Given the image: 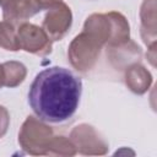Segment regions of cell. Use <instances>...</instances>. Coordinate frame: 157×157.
I'll use <instances>...</instances> for the list:
<instances>
[{"label":"cell","instance_id":"4fadbf2b","mask_svg":"<svg viewBox=\"0 0 157 157\" xmlns=\"http://www.w3.org/2000/svg\"><path fill=\"white\" fill-rule=\"evenodd\" d=\"M77 153L75 145L70 140V137L65 136H55L53 137L47 156H75Z\"/></svg>","mask_w":157,"mask_h":157},{"label":"cell","instance_id":"3957f363","mask_svg":"<svg viewBox=\"0 0 157 157\" xmlns=\"http://www.w3.org/2000/svg\"><path fill=\"white\" fill-rule=\"evenodd\" d=\"M53 137L54 131L45 121L34 117H27L18 132V144L28 155L47 156Z\"/></svg>","mask_w":157,"mask_h":157},{"label":"cell","instance_id":"9c48e42d","mask_svg":"<svg viewBox=\"0 0 157 157\" xmlns=\"http://www.w3.org/2000/svg\"><path fill=\"white\" fill-rule=\"evenodd\" d=\"M107 54L110 59L112 65L115 69H123L132 63L140 61L142 52H141V48L134 40L130 39L121 45L108 48Z\"/></svg>","mask_w":157,"mask_h":157},{"label":"cell","instance_id":"277c9868","mask_svg":"<svg viewBox=\"0 0 157 157\" xmlns=\"http://www.w3.org/2000/svg\"><path fill=\"white\" fill-rule=\"evenodd\" d=\"M45 16L42 28L54 40H61L71 28L72 12L63 0H45Z\"/></svg>","mask_w":157,"mask_h":157},{"label":"cell","instance_id":"5bb4252c","mask_svg":"<svg viewBox=\"0 0 157 157\" xmlns=\"http://www.w3.org/2000/svg\"><path fill=\"white\" fill-rule=\"evenodd\" d=\"M10 126V113L9 110L0 105V139L4 137Z\"/></svg>","mask_w":157,"mask_h":157},{"label":"cell","instance_id":"9a60e30c","mask_svg":"<svg viewBox=\"0 0 157 157\" xmlns=\"http://www.w3.org/2000/svg\"><path fill=\"white\" fill-rule=\"evenodd\" d=\"M4 86V69L2 64H0V88Z\"/></svg>","mask_w":157,"mask_h":157},{"label":"cell","instance_id":"7a4b0ae2","mask_svg":"<svg viewBox=\"0 0 157 157\" xmlns=\"http://www.w3.org/2000/svg\"><path fill=\"white\" fill-rule=\"evenodd\" d=\"M129 39L130 26L123 13H92L86 18L82 32L71 40L67 58L76 71L86 74L94 67L103 47H118Z\"/></svg>","mask_w":157,"mask_h":157},{"label":"cell","instance_id":"8fae6325","mask_svg":"<svg viewBox=\"0 0 157 157\" xmlns=\"http://www.w3.org/2000/svg\"><path fill=\"white\" fill-rule=\"evenodd\" d=\"M4 69V86L5 87H16L21 85L26 76H27V69L26 66L20 61H6L2 64Z\"/></svg>","mask_w":157,"mask_h":157},{"label":"cell","instance_id":"ba28073f","mask_svg":"<svg viewBox=\"0 0 157 157\" xmlns=\"http://www.w3.org/2000/svg\"><path fill=\"white\" fill-rule=\"evenodd\" d=\"M124 72V81L126 87L135 94H144L152 85L151 72L140 64V61L128 65Z\"/></svg>","mask_w":157,"mask_h":157},{"label":"cell","instance_id":"5b68a950","mask_svg":"<svg viewBox=\"0 0 157 157\" xmlns=\"http://www.w3.org/2000/svg\"><path fill=\"white\" fill-rule=\"evenodd\" d=\"M17 37L20 42V49L27 53L47 56L52 53L53 40L45 33V31L33 23L22 22L17 26Z\"/></svg>","mask_w":157,"mask_h":157},{"label":"cell","instance_id":"8992f818","mask_svg":"<svg viewBox=\"0 0 157 157\" xmlns=\"http://www.w3.org/2000/svg\"><path fill=\"white\" fill-rule=\"evenodd\" d=\"M70 140L75 145L76 151L85 156H103L109 150L107 141L88 124L75 126L70 132Z\"/></svg>","mask_w":157,"mask_h":157},{"label":"cell","instance_id":"52a82bcc","mask_svg":"<svg viewBox=\"0 0 157 157\" xmlns=\"http://www.w3.org/2000/svg\"><path fill=\"white\" fill-rule=\"evenodd\" d=\"M45 0H0L4 20L18 26L45 9Z\"/></svg>","mask_w":157,"mask_h":157},{"label":"cell","instance_id":"30bf717a","mask_svg":"<svg viewBox=\"0 0 157 157\" xmlns=\"http://www.w3.org/2000/svg\"><path fill=\"white\" fill-rule=\"evenodd\" d=\"M156 1L144 0L140 10L141 37L147 47L156 44Z\"/></svg>","mask_w":157,"mask_h":157},{"label":"cell","instance_id":"6da1fadb","mask_svg":"<svg viewBox=\"0 0 157 157\" xmlns=\"http://www.w3.org/2000/svg\"><path fill=\"white\" fill-rule=\"evenodd\" d=\"M81 93L82 82L78 76L69 69L52 66L34 77L28 92V103L40 120L59 124L74 117Z\"/></svg>","mask_w":157,"mask_h":157},{"label":"cell","instance_id":"7c38bea8","mask_svg":"<svg viewBox=\"0 0 157 157\" xmlns=\"http://www.w3.org/2000/svg\"><path fill=\"white\" fill-rule=\"evenodd\" d=\"M0 47L10 52L20 50L17 26L6 20L0 21Z\"/></svg>","mask_w":157,"mask_h":157}]
</instances>
